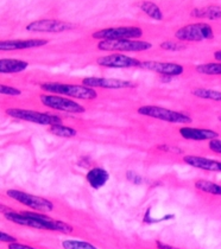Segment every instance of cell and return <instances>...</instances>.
I'll list each match as a JSON object with an SVG mask.
<instances>
[{"mask_svg":"<svg viewBox=\"0 0 221 249\" xmlns=\"http://www.w3.org/2000/svg\"><path fill=\"white\" fill-rule=\"evenodd\" d=\"M9 249H37V248L31 247V246L21 245V243L15 242V243H10V245H9Z\"/></svg>","mask_w":221,"mask_h":249,"instance_id":"4dcf8cb0","label":"cell"},{"mask_svg":"<svg viewBox=\"0 0 221 249\" xmlns=\"http://www.w3.org/2000/svg\"><path fill=\"white\" fill-rule=\"evenodd\" d=\"M195 70L199 74L208 75V76H221V62L198 64L195 67Z\"/></svg>","mask_w":221,"mask_h":249,"instance_id":"cb8c5ba5","label":"cell"},{"mask_svg":"<svg viewBox=\"0 0 221 249\" xmlns=\"http://www.w3.org/2000/svg\"><path fill=\"white\" fill-rule=\"evenodd\" d=\"M192 95L198 97V99L211 100V101L221 102V91L214 90V89L194 88L192 90Z\"/></svg>","mask_w":221,"mask_h":249,"instance_id":"7402d4cb","label":"cell"},{"mask_svg":"<svg viewBox=\"0 0 221 249\" xmlns=\"http://www.w3.org/2000/svg\"><path fill=\"white\" fill-rule=\"evenodd\" d=\"M48 131L49 133L60 138H73L75 137V135H78V131H76L75 128L69 126H64V124H51V126H49Z\"/></svg>","mask_w":221,"mask_h":249,"instance_id":"603a6c76","label":"cell"},{"mask_svg":"<svg viewBox=\"0 0 221 249\" xmlns=\"http://www.w3.org/2000/svg\"><path fill=\"white\" fill-rule=\"evenodd\" d=\"M2 215L7 221L13 222L15 224L29 228L51 230V231H60L63 234H69L74 228L69 223L63 221L54 220L42 213H31V211H13L6 210L2 208Z\"/></svg>","mask_w":221,"mask_h":249,"instance_id":"6da1fadb","label":"cell"},{"mask_svg":"<svg viewBox=\"0 0 221 249\" xmlns=\"http://www.w3.org/2000/svg\"><path fill=\"white\" fill-rule=\"evenodd\" d=\"M214 58L217 59L218 62H221V50H218L214 53Z\"/></svg>","mask_w":221,"mask_h":249,"instance_id":"d6a6232c","label":"cell"},{"mask_svg":"<svg viewBox=\"0 0 221 249\" xmlns=\"http://www.w3.org/2000/svg\"><path fill=\"white\" fill-rule=\"evenodd\" d=\"M219 120H220V121H221V116H219Z\"/></svg>","mask_w":221,"mask_h":249,"instance_id":"836d02e7","label":"cell"},{"mask_svg":"<svg viewBox=\"0 0 221 249\" xmlns=\"http://www.w3.org/2000/svg\"><path fill=\"white\" fill-rule=\"evenodd\" d=\"M76 28L75 24L59 19H40L31 21L26 25V31L30 32H48V34H61L70 31Z\"/></svg>","mask_w":221,"mask_h":249,"instance_id":"30bf717a","label":"cell"},{"mask_svg":"<svg viewBox=\"0 0 221 249\" xmlns=\"http://www.w3.org/2000/svg\"><path fill=\"white\" fill-rule=\"evenodd\" d=\"M208 147L212 152L217 153V154H221V140L218 138V139L211 140L208 142Z\"/></svg>","mask_w":221,"mask_h":249,"instance_id":"83f0119b","label":"cell"},{"mask_svg":"<svg viewBox=\"0 0 221 249\" xmlns=\"http://www.w3.org/2000/svg\"><path fill=\"white\" fill-rule=\"evenodd\" d=\"M62 247H63V249H98L95 246H93L92 243L79 240L62 241Z\"/></svg>","mask_w":221,"mask_h":249,"instance_id":"d4e9b609","label":"cell"},{"mask_svg":"<svg viewBox=\"0 0 221 249\" xmlns=\"http://www.w3.org/2000/svg\"><path fill=\"white\" fill-rule=\"evenodd\" d=\"M97 64L111 69H127V68H139L141 62L135 57L122 55V53H112L101 56L97 59Z\"/></svg>","mask_w":221,"mask_h":249,"instance_id":"7c38bea8","label":"cell"},{"mask_svg":"<svg viewBox=\"0 0 221 249\" xmlns=\"http://www.w3.org/2000/svg\"><path fill=\"white\" fill-rule=\"evenodd\" d=\"M143 30L139 26H112L93 32L92 37L99 40L138 39L143 37Z\"/></svg>","mask_w":221,"mask_h":249,"instance_id":"8992f818","label":"cell"},{"mask_svg":"<svg viewBox=\"0 0 221 249\" xmlns=\"http://www.w3.org/2000/svg\"><path fill=\"white\" fill-rule=\"evenodd\" d=\"M0 91H1L2 95H9V96H19L21 95V90L18 88H15V87L1 85L0 87Z\"/></svg>","mask_w":221,"mask_h":249,"instance_id":"4316f807","label":"cell"},{"mask_svg":"<svg viewBox=\"0 0 221 249\" xmlns=\"http://www.w3.org/2000/svg\"><path fill=\"white\" fill-rule=\"evenodd\" d=\"M183 161L187 165H189V166L195 167V169H199V170H203V171L221 172L220 160H214V159L206 158V157L192 156V154H188V156L183 157Z\"/></svg>","mask_w":221,"mask_h":249,"instance_id":"2e32d148","label":"cell"},{"mask_svg":"<svg viewBox=\"0 0 221 249\" xmlns=\"http://www.w3.org/2000/svg\"><path fill=\"white\" fill-rule=\"evenodd\" d=\"M40 89L48 94H55L79 100H94L98 93L94 88L83 85H70L61 82H44L40 85Z\"/></svg>","mask_w":221,"mask_h":249,"instance_id":"7a4b0ae2","label":"cell"},{"mask_svg":"<svg viewBox=\"0 0 221 249\" xmlns=\"http://www.w3.org/2000/svg\"><path fill=\"white\" fill-rule=\"evenodd\" d=\"M141 69L154 71L160 74L161 76L176 77L184 72V68L182 64L174 63V62H158V61H144L141 62Z\"/></svg>","mask_w":221,"mask_h":249,"instance_id":"8fae6325","label":"cell"},{"mask_svg":"<svg viewBox=\"0 0 221 249\" xmlns=\"http://www.w3.org/2000/svg\"><path fill=\"white\" fill-rule=\"evenodd\" d=\"M190 16L194 18H199V19L219 20L221 19V6L211 5V6L195 7L190 12Z\"/></svg>","mask_w":221,"mask_h":249,"instance_id":"d6986e66","label":"cell"},{"mask_svg":"<svg viewBox=\"0 0 221 249\" xmlns=\"http://www.w3.org/2000/svg\"><path fill=\"white\" fill-rule=\"evenodd\" d=\"M194 186L198 191L204 192V194L213 195V196H220L221 197V185L211 180L206 179H199L194 183Z\"/></svg>","mask_w":221,"mask_h":249,"instance_id":"44dd1931","label":"cell"},{"mask_svg":"<svg viewBox=\"0 0 221 249\" xmlns=\"http://www.w3.org/2000/svg\"><path fill=\"white\" fill-rule=\"evenodd\" d=\"M138 7L141 12L145 13L147 17H150L151 19L161 21L163 20V18H164V15H163L162 10H161L160 6H158L157 4H155V2L141 1L138 4Z\"/></svg>","mask_w":221,"mask_h":249,"instance_id":"ffe728a7","label":"cell"},{"mask_svg":"<svg viewBox=\"0 0 221 249\" xmlns=\"http://www.w3.org/2000/svg\"><path fill=\"white\" fill-rule=\"evenodd\" d=\"M40 100L43 106L50 108V109L72 113V114H81V113L86 112V108L82 105L67 96L55 95V94H42L40 96Z\"/></svg>","mask_w":221,"mask_h":249,"instance_id":"9c48e42d","label":"cell"},{"mask_svg":"<svg viewBox=\"0 0 221 249\" xmlns=\"http://www.w3.org/2000/svg\"><path fill=\"white\" fill-rule=\"evenodd\" d=\"M6 195L7 197H10L13 201L20 203V204L25 205V207L32 210L40 211V213H50L55 208L54 207V203L49 201V199L43 198V197L40 196H35V195L28 194V192L11 189V190L6 191Z\"/></svg>","mask_w":221,"mask_h":249,"instance_id":"ba28073f","label":"cell"},{"mask_svg":"<svg viewBox=\"0 0 221 249\" xmlns=\"http://www.w3.org/2000/svg\"><path fill=\"white\" fill-rule=\"evenodd\" d=\"M5 113L11 116V118L17 119V120L43 124V126H51V124H62V119L59 115L36 112V110L31 109H24V108H7L5 110Z\"/></svg>","mask_w":221,"mask_h":249,"instance_id":"5b68a950","label":"cell"},{"mask_svg":"<svg viewBox=\"0 0 221 249\" xmlns=\"http://www.w3.org/2000/svg\"><path fill=\"white\" fill-rule=\"evenodd\" d=\"M0 240H1V242H5V243H15L17 242V239H16L15 236H12V235L7 234V232L5 231H1V234H0Z\"/></svg>","mask_w":221,"mask_h":249,"instance_id":"f1b7e54d","label":"cell"},{"mask_svg":"<svg viewBox=\"0 0 221 249\" xmlns=\"http://www.w3.org/2000/svg\"><path fill=\"white\" fill-rule=\"evenodd\" d=\"M138 114L147 116V118L157 119V120L165 121L169 124H188L193 121V119L185 113L177 112V110L168 109V108L160 107V106H141L138 108Z\"/></svg>","mask_w":221,"mask_h":249,"instance_id":"3957f363","label":"cell"},{"mask_svg":"<svg viewBox=\"0 0 221 249\" xmlns=\"http://www.w3.org/2000/svg\"><path fill=\"white\" fill-rule=\"evenodd\" d=\"M49 43L48 39L43 38H31V39H9L2 40L0 43V50L1 51H16V50H26V49H35L44 47Z\"/></svg>","mask_w":221,"mask_h":249,"instance_id":"5bb4252c","label":"cell"},{"mask_svg":"<svg viewBox=\"0 0 221 249\" xmlns=\"http://www.w3.org/2000/svg\"><path fill=\"white\" fill-rule=\"evenodd\" d=\"M100 51H121V53H141L150 50L152 44L145 40L138 39H116L100 40L97 45Z\"/></svg>","mask_w":221,"mask_h":249,"instance_id":"52a82bcc","label":"cell"},{"mask_svg":"<svg viewBox=\"0 0 221 249\" xmlns=\"http://www.w3.org/2000/svg\"><path fill=\"white\" fill-rule=\"evenodd\" d=\"M179 132L185 140H193V142H206V140L211 142L220 137V134L214 129L198 128V127H181Z\"/></svg>","mask_w":221,"mask_h":249,"instance_id":"9a60e30c","label":"cell"},{"mask_svg":"<svg viewBox=\"0 0 221 249\" xmlns=\"http://www.w3.org/2000/svg\"><path fill=\"white\" fill-rule=\"evenodd\" d=\"M86 179L91 188L100 189L110 179V173L102 167H93L86 175Z\"/></svg>","mask_w":221,"mask_h":249,"instance_id":"e0dca14e","label":"cell"},{"mask_svg":"<svg viewBox=\"0 0 221 249\" xmlns=\"http://www.w3.org/2000/svg\"><path fill=\"white\" fill-rule=\"evenodd\" d=\"M156 245H157V248L158 249H180V248H177V247H174V246L166 245V243L161 242V241H157Z\"/></svg>","mask_w":221,"mask_h":249,"instance_id":"1f68e13d","label":"cell"},{"mask_svg":"<svg viewBox=\"0 0 221 249\" xmlns=\"http://www.w3.org/2000/svg\"><path fill=\"white\" fill-rule=\"evenodd\" d=\"M29 62L16 58H2L0 61L1 74H17L28 69Z\"/></svg>","mask_w":221,"mask_h":249,"instance_id":"ac0fdd59","label":"cell"},{"mask_svg":"<svg viewBox=\"0 0 221 249\" xmlns=\"http://www.w3.org/2000/svg\"><path fill=\"white\" fill-rule=\"evenodd\" d=\"M82 85L91 87V88L102 89H126L135 87V83L127 80L120 78H106V77H84Z\"/></svg>","mask_w":221,"mask_h":249,"instance_id":"4fadbf2b","label":"cell"},{"mask_svg":"<svg viewBox=\"0 0 221 249\" xmlns=\"http://www.w3.org/2000/svg\"><path fill=\"white\" fill-rule=\"evenodd\" d=\"M126 176H127V179L131 180V182H133L135 184H139L141 182V176H138L137 173L129 171V172H127Z\"/></svg>","mask_w":221,"mask_h":249,"instance_id":"f546056e","label":"cell"},{"mask_svg":"<svg viewBox=\"0 0 221 249\" xmlns=\"http://www.w3.org/2000/svg\"><path fill=\"white\" fill-rule=\"evenodd\" d=\"M175 38L180 42H203L214 38V31L209 24L194 23L182 26L175 32Z\"/></svg>","mask_w":221,"mask_h":249,"instance_id":"277c9868","label":"cell"},{"mask_svg":"<svg viewBox=\"0 0 221 249\" xmlns=\"http://www.w3.org/2000/svg\"><path fill=\"white\" fill-rule=\"evenodd\" d=\"M160 47L166 51H182L187 48L184 43L180 42V40H165V42L161 43Z\"/></svg>","mask_w":221,"mask_h":249,"instance_id":"484cf974","label":"cell"}]
</instances>
